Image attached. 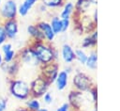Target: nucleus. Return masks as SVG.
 Wrapping results in <instances>:
<instances>
[{
  "label": "nucleus",
  "instance_id": "obj_38",
  "mask_svg": "<svg viewBox=\"0 0 120 111\" xmlns=\"http://www.w3.org/2000/svg\"><path fill=\"white\" fill-rule=\"evenodd\" d=\"M91 111H98V108H97V105H94L93 108L91 109Z\"/></svg>",
  "mask_w": 120,
  "mask_h": 111
},
{
  "label": "nucleus",
  "instance_id": "obj_4",
  "mask_svg": "<svg viewBox=\"0 0 120 111\" xmlns=\"http://www.w3.org/2000/svg\"><path fill=\"white\" fill-rule=\"evenodd\" d=\"M72 86L73 89L81 92H88L94 86L93 78L84 71H77L72 77Z\"/></svg>",
  "mask_w": 120,
  "mask_h": 111
},
{
  "label": "nucleus",
  "instance_id": "obj_2",
  "mask_svg": "<svg viewBox=\"0 0 120 111\" xmlns=\"http://www.w3.org/2000/svg\"><path fill=\"white\" fill-rule=\"evenodd\" d=\"M9 94L16 100L19 101H26L29 97H31L30 86L23 79L20 78H10L8 85Z\"/></svg>",
  "mask_w": 120,
  "mask_h": 111
},
{
  "label": "nucleus",
  "instance_id": "obj_17",
  "mask_svg": "<svg viewBox=\"0 0 120 111\" xmlns=\"http://www.w3.org/2000/svg\"><path fill=\"white\" fill-rule=\"evenodd\" d=\"M75 7V13L76 15H82L88 13V11L92 8L93 5L90 3L89 0H76L74 3Z\"/></svg>",
  "mask_w": 120,
  "mask_h": 111
},
{
  "label": "nucleus",
  "instance_id": "obj_35",
  "mask_svg": "<svg viewBox=\"0 0 120 111\" xmlns=\"http://www.w3.org/2000/svg\"><path fill=\"white\" fill-rule=\"evenodd\" d=\"M4 63V59H3V54L1 53V51H0V67H1V65Z\"/></svg>",
  "mask_w": 120,
  "mask_h": 111
},
{
  "label": "nucleus",
  "instance_id": "obj_39",
  "mask_svg": "<svg viewBox=\"0 0 120 111\" xmlns=\"http://www.w3.org/2000/svg\"><path fill=\"white\" fill-rule=\"evenodd\" d=\"M2 3H3V0H0V7H1V5H2Z\"/></svg>",
  "mask_w": 120,
  "mask_h": 111
},
{
  "label": "nucleus",
  "instance_id": "obj_19",
  "mask_svg": "<svg viewBox=\"0 0 120 111\" xmlns=\"http://www.w3.org/2000/svg\"><path fill=\"white\" fill-rule=\"evenodd\" d=\"M26 32L30 36L31 40H44V37L36 24H31L27 25Z\"/></svg>",
  "mask_w": 120,
  "mask_h": 111
},
{
  "label": "nucleus",
  "instance_id": "obj_15",
  "mask_svg": "<svg viewBox=\"0 0 120 111\" xmlns=\"http://www.w3.org/2000/svg\"><path fill=\"white\" fill-rule=\"evenodd\" d=\"M61 8L62 9L60 11L59 17L62 20H71L75 13L74 3L72 1H66Z\"/></svg>",
  "mask_w": 120,
  "mask_h": 111
},
{
  "label": "nucleus",
  "instance_id": "obj_27",
  "mask_svg": "<svg viewBox=\"0 0 120 111\" xmlns=\"http://www.w3.org/2000/svg\"><path fill=\"white\" fill-rule=\"evenodd\" d=\"M41 98H42V102L45 104H52L53 102V95L50 91H47L46 93H44Z\"/></svg>",
  "mask_w": 120,
  "mask_h": 111
},
{
  "label": "nucleus",
  "instance_id": "obj_20",
  "mask_svg": "<svg viewBox=\"0 0 120 111\" xmlns=\"http://www.w3.org/2000/svg\"><path fill=\"white\" fill-rule=\"evenodd\" d=\"M50 24H51V27L52 29V31L54 32L55 35H59L61 33H63V29H62V19L57 16V15H54L51 18L50 20Z\"/></svg>",
  "mask_w": 120,
  "mask_h": 111
},
{
  "label": "nucleus",
  "instance_id": "obj_34",
  "mask_svg": "<svg viewBox=\"0 0 120 111\" xmlns=\"http://www.w3.org/2000/svg\"><path fill=\"white\" fill-rule=\"evenodd\" d=\"M90 1V3L93 5V7H96L97 5H98V0H89Z\"/></svg>",
  "mask_w": 120,
  "mask_h": 111
},
{
  "label": "nucleus",
  "instance_id": "obj_12",
  "mask_svg": "<svg viewBox=\"0 0 120 111\" xmlns=\"http://www.w3.org/2000/svg\"><path fill=\"white\" fill-rule=\"evenodd\" d=\"M98 45V30H94L86 36L82 40V48L84 50H92L95 49Z\"/></svg>",
  "mask_w": 120,
  "mask_h": 111
},
{
  "label": "nucleus",
  "instance_id": "obj_25",
  "mask_svg": "<svg viewBox=\"0 0 120 111\" xmlns=\"http://www.w3.org/2000/svg\"><path fill=\"white\" fill-rule=\"evenodd\" d=\"M88 94H89V96L91 98V101H92L93 104L97 105V102H98V88H97L96 85L88 91Z\"/></svg>",
  "mask_w": 120,
  "mask_h": 111
},
{
  "label": "nucleus",
  "instance_id": "obj_6",
  "mask_svg": "<svg viewBox=\"0 0 120 111\" xmlns=\"http://www.w3.org/2000/svg\"><path fill=\"white\" fill-rule=\"evenodd\" d=\"M17 59L21 65L26 66L28 68H37L40 66L33 49L29 44L17 53Z\"/></svg>",
  "mask_w": 120,
  "mask_h": 111
},
{
  "label": "nucleus",
  "instance_id": "obj_22",
  "mask_svg": "<svg viewBox=\"0 0 120 111\" xmlns=\"http://www.w3.org/2000/svg\"><path fill=\"white\" fill-rule=\"evenodd\" d=\"M88 56V53H86V51L82 48H77L75 49V60H77L79 62V64L81 65H84L86 62Z\"/></svg>",
  "mask_w": 120,
  "mask_h": 111
},
{
  "label": "nucleus",
  "instance_id": "obj_11",
  "mask_svg": "<svg viewBox=\"0 0 120 111\" xmlns=\"http://www.w3.org/2000/svg\"><path fill=\"white\" fill-rule=\"evenodd\" d=\"M38 25V27L39 28V30L41 31L43 37H44V40L47 41V42H50L52 43L54 39H55V34L54 32L52 31V27H51V24L49 22L47 21H39L36 24Z\"/></svg>",
  "mask_w": 120,
  "mask_h": 111
},
{
  "label": "nucleus",
  "instance_id": "obj_29",
  "mask_svg": "<svg viewBox=\"0 0 120 111\" xmlns=\"http://www.w3.org/2000/svg\"><path fill=\"white\" fill-rule=\"evenodd\" d=\"M71 25V20H62V29L63 33L68 31Z\"/></svg>",
  "mask_w": 120,
  "mask_h": 111
},
{
  "label": "nucleus",
  "instance_id": "obj_5",
  "mask_svg": "<svg viewBox=\"0 0 120 111\" xmlns=\"http://www.w3.org/2000/svg\"><path fill=\"white\" fill-rule=\"evenodd\" d=\"M29 86H30L31 97L40 99L44 93L49 91V88L52 86V84L42 75L38 74L36 78H34L29 83Z\"/></svg>",
  "mask_w": 120,
  "mask_h": 111
},
{
  "label": "nucleus",
  "instance_id": "obj_30",
  "mask_svg": "<svg viewBox=\"0 0 120 111\" xmlns=\"http://www.w3.org/2000/svg\"><path fill=\"white\" fill-rule=\"evenodd\" d=\"M56 111H71V107L68 103H64L56 108Z\"/></svg>",
  "mask_w": 120,
  "mask_h": 111
},
{
  "label": "nucleus",
  "instance_id": "obj_16",
  "mask_svg": "<svg viewBox=\"0 0 120 111\" xmlns=\"http://www.w3.org/2000/svg\"><path fill=\"white\" fill-rule=\"evenodd\" d=\"M38 1L39 0H22L18 5V15L21 17H25Z\"/></svg>",
  "mask_w": 120,
  "mask_h": 111
},
{
  "label": "nucleus",
  "instance_id": "obj_21",
  "mask_svg": "<svg viewBox=\"0 0 120 111\" xmlns=\"http://www.w3.org/2000/svg\"><path fill=\"white\" fill-rule=\"evenodd\" d=\"M25 107L30 111H38L42 107V104L38 98L29 97L25 101Z\"/></svg>",
  "mask_w": 120,
  "mask_h": 111
},
{
  "label": "nucleus",
  "instance_id": "obj_37",
  "mask_svg": "<svg viewBox=\"0 0 120 111\" xmlns=\"http://www.w3.org/2000/svg\"><path fill=\"white\" fill-rule=\"evenodd\" d=\"M38 111H49V109H48L47 107H41Z\"/></svg>",
  "mask_w": 120,
  "mask_h": 111
},
{
  "label": "nucleus",
  "instance_id": "obj_1",
  "mask_svg": "<svg viewBox=\"0 0 120 111\" xmlns=\"http://www.w3.org/2000/svg\"><path fill=\"white\" fill-rule=\"evenodd\" d=\"M29 45L33 49L40 65L57 61L59 57V52L50 42L45 40H31Z\"/></svg>",
  "mask_w": 120,
  "mask_h": 111
},
{
  "label": "nucleus",
  "instance_id": "obj_10",
  "mask_svg": "<svg viewBox=\"0 0 120 111\" xmlns=\"http://www.w3.org/2000/svg\"><path fill=\"white\" fill-rule=\"evenodd\" d=\"M60 56L65 64H72L75 61V50L68 43H64L60 49Z\"/></svg>",
  "mask_w": 120,
  "mask_h": 111
},
{
  "label": "nucleus",
  "instance_id": "obj_28",
  "mask_svg": "<svg viewBox=\"0 0 120 111\" xmlns=\"http://www.w3.org/2000/svg\"><path fill=\"white\" fill-rule=\"evenodd\" d=\"M8 98H6V97H1V98H0V111H7V109H8Z\"/></svg>",
  "mask_w": 120,
  "mask_h": 111
},
{
  "label": "nucleus",
  "instance_id": "obj_31",
  "mask_svg": "<svg viewBox=\"0 0 120 111\" xmlns=\"http://www.w3.org/2000/svg\"><path fill=\"white\" fill-rule=\"evenodd\" d=\"M91 17H92L93 21H94L96 24H98V8H95L93 9V13H92Z\"/></svg>",
  "mask_w": 120,
  "mask_h": 111
},
{
  "label": "nucleus",
  "instance_id": "obj_13",
  "mask_svg": "<svg viewBox=\"0 0 120 111\" xmlns=\"http://www.w3.org/2000/svg\"><path fill=\"white\" fill-rule=\"evenodd\" d=\"M20 67H21V64L20 62L18 61V59L16 58L14 61L10 62V63H6L4 62L2 65H1V70L7 73L10 78H14L16 77L17 73L19 72V70H20Z\"/></svg>",
  "mask_w": 120,
  "mask_h": 111
},
{
  "label": "nucleus",
  "instance_id": "obj_36",
  "mask_svg": "<svg viewBox=\"0 0 120 111\" xmlns=\"http://www.w3.org/2000/svg\"><path fill=\"white\" fill-rule=\"evenodd\" d=\"M16 111H30V110H28V109L24 106V107H20V108H18Z\"/></svg>",
  "mask_w": 120,
  "mask_h": 111
},
{
  "label": "nucleus",
  "instance_id": "obj_8",
  "mask_svg": "<svg viewBox=\"0 0 120 111\" xmlns=\"http://www.w3.org/2000/svg\"><path fill=\"white\" fill-rule=\"evenodd\" d=\"M39 74L42 75L44 78H46L52 85L54 83L57 74L60 71L59 64L57 61H52L51 63H47L44 65L39 66Z\"/></svg>",
  "mask_w": 120,
  "mask_h": 111
},
{
  "label": "nucleus",
  "instance_id": "obj_3",
  "mask_svg": "<svg viewBox=\"0 0 120 111\" xmlns=\"http://www.w3.org/2000/svg\"><path fill=\"white\" fill-rule=\"evenodd\" d=\"M68 100V103L71 107V111H81L82 108H85L89 104H93L88 92H81L75 89L69 91Z\"/></svg>",
  "mask_w": 120,
  "mask_h": 111
},
{
  "label": "nucleus",
  "instance_id": "obj_33",
  "mask_svg": "<svg viewBox=\"0 0 120 111\" xmlns=\"http://www.w3.org/2000/svg\"><path fill=\"white\" fill-rule=\"evenodd\" d=\"M38 10H39L40 12H46V11H47V9H48V8H46L42 3H40V4L38 5Z\"/></svg>",
  "mask_w": 120,
  "mask_h": 111
},
{
  "label": "nucleus",
  "instance_id": "obj_23",
  "mask_svg": "<svg viewBox=\"0 0 120 111\" xmlns=\"http://www.w3.org/2000/svg\"><path fill=\"white\" fill-rule=\"evenodd\" d=\"M66 1L67 0H40V2L47 8H52V9L61 8Z\"/></svg>",
  "mask_w": 120,
  "mask_h": 111
},
{
  "label": "nucleus",
  "instance_id": "obj_32",
  "mask_svg": "<svg viewBox=\"0 0 120 111\" xmlns=\"http://www.w3.org/2000/svg\"><path fill=\"white\" fill-rule=\"evenodd\" d=\"M67 73H68V74H70L71 72H72V71H73V68H72V66H71V64H66V66H65V68L63 69Z\"/></svg>",
  "mask_w": 120,
  "mask_h": 111
},
{
  "label": "nucleus",
  "instance_id": "obj_18",
  "mask_svg": "<svg viewBox=\"0 0 120 111\" xmlns=\"http://www.w3.org/2000/svg\"><path fill=\"white\" fill-rule=\"evenodd\" d=\"M84 66L90 71L97 70V68H98V51L96 48L90 50V52L88 53V56H87Z\"/></svg>",
  "mask_w": 120,
  "mask_h": 111
},
{
  "label": "nucleus",
  "instance_id": "obj_24",
  "mask_svg": "<svg viewBox=\"0 0 120 111\" xmlns=\"http://www.w3.org/2000/svg\"><path fill=\"white\" fill-rule=\"evenodd\" d=\"M16 58H17V52L14 49H11L3 54V59H4V62L6 63H10L14 61Z\"/></svg>",
  "mask_w": 120,
  "mask_h": 111
},
{
  "label": "nucleus",
  "instance_id": "obj_9",
  "mask_svg": "<svg viewBox=\"0 0 120 111\" xmlns=\"http://www.w3.org/2000/svg\"><path fill=\"white\" fill-rule=\"evenodd\" d=\"M2 24L6 31L8 40H15L19 34V24L17 19L4 20L2 21Z\"/></svg>",
  "mask_w": 120,
  "mask_h": 111
},
{
  "label": "nucleus",
  "instance_id": "obj_14",
  "mask_svg": "<svg viewBox=\"0 0 120 111\" xmlns=\"http://www.w3.org/2000/svg\"><path fill=\"white\" fill-rule=\"evenodd\" d=\"M68 81H69V74L67 73L64 70H61V71H59V72L57 74V77H56L53 84L55 85L57 90L63 91L68 87Z\"/></svg>",
  "mask_w": 120,
  "mask_h": 111
},
{
  "label": "nucleus",
  "instance_id": "obj_7",
  "mask_svg": "<svg viewBox=\"0 0 120 111\" xmlns=\"http://www.w3.org/2000/svg\"><path fill=\"white\" fill-rule=\"evenodd\" d=\"M18 16V4L16 0H5L0 7L1 21L16 19Z\"/></svg>",
  "mask_w": 120,
  "mask_h": 111
},
{
  "label": "nucleus",
  "instance_id": "obj_26",
  "mask_svg": "<svg viewBox=\"0 0 120 111\" xmlns=\"http://www.w3.org/2000/svg\"><path fill=\"white\" fill-rule=\"evenodd\" d=\"M8 40V37H7V34H6V31L4 29V26L2 24V21L0 22V47L5 43L7 42Z\"/></svg>",
  "mask_w": 120,
  "mask_h": 111
}]
</instances>
